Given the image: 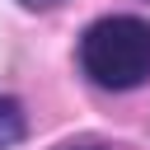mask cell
<instances>
[{"label":"cell","instance_id":"3957f363","mask_svg":"<svg viewBox=\"0 0 150 150\" xmlns=\"http://www.w3.org/2000/svg\"><path fill=\"white\" fill-rule=\"evenodd\" d=\"M66 150H98V145H66Z\"/></svg>","mask_w":150,"mask_h":150},{"label":"cell","instance_id":"6da1fadb","mask_svg":"<svg viewBox=\"0 0 150 150\" xmlns=\"http://www.w3.org/2000/svg\"><path fill=\"white\" fill-rule=\"evenodd\" d=\"M80 70L98 89H136L150 80V23L136 14H108L80 38Z\"/></svg>","mask_w":150,"mask_h":150},{"label":"cell","instance_id":"277c9868","mask_svg":"<svg viewBox=\"0 0 150 150\" xmlns=\"http://www.w3.org/2000/svg\"><path fill=\"white\" fill-rule=\"evenodd\" d=\"M23 5H47V0H23Z\"/></svg>","mask_w":150,"mask_h":150},{"label":"cell","instance_id":"7a4b0ae2","mask_svg":"<svg viewBox=\"0 0 150 150\" xmlns=\"http://www.w3.org/2000/svg\"><path fill=\"white\" fill-rule=\"evenodd\" d=\"M19 141H23V108L9 94H0V150H14Z\"/></svg>","mask_w":150,"mask_h":150}]
</instances>
